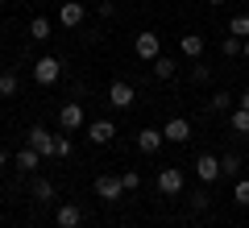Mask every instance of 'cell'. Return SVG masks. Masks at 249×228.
I'll return each instance as SVG.
<instances>
[{"instance_id": "obj_9", "label": "cell", "mask_w": 249, "mask_h": 228, "mask_svg": "<svg viewBox=\"0 0 249 228\" xmlns=\"http://www.w3.org/2000/svg\"><path fill=\"white\" fill-rule=\"evenodd\" d=\"M133 100H137V91H133V83H124V79H116L112 88H108V104L112 108H133Z\"/></svg>"}, {"instance_id": "obj_11", "label": "cell", "mask_w": 249, "mask_h": 228, "mask_svg": "<svg viewBox=\"0 0 249 228\" xmlns=\"http://www.w3.org/2000/svg\"><path fill=\"white\" fill-rule=\"evenodd\" d=\"M54 224H58V228H79L83 224V208H79V203H58Z\"/></svg>"}, {"instance_id": "obj_17", "label": "cell", "mask_w": 249, "mask_h": 228, "mask_svg": "<svg viewBox=\"0 0 249 228\" xmlns=\"http://www.w3.org/2000/svg\"><path fill=\"white\" fill-rule=\"evenodd\" d=\"M154 79H175V58H170V54H158V58H154Z\"/></svg>"}, {"instance_id": "obj_5", "label": "cell", "mask_w": 249, "mask_h": 228, "mask_svg": "<svg viewBox=\"0 0 249 228\" xmlns=\"http://www.w3.org/2000/svg\"><path fill=\"white\" fill-rule=\"evenodd\" d=\"M91 187H96V195H100L104 203H116V199L124 195V183H121V175H96V183H91Z\"/></svg>"}, {"instance_id": "obj_7", "label": "cell", "mask_w": 249, "mask_h": 228, "mask_svg": "<svg viewBox=\"0 0 249 228\" xmlns=\"http://www.w3.org/2000/svg\"><path fill=\"white\" fill-rule=\"evenodd\" d=\"M83 21H88V9H83L79 0H62V4H58V25H67V29H79Z\"/></svg>"}, {"instance_id": "obj_8", "label": "cell", "mask_w": 249, "mask_h": 228, "mask_svg": "<svg viewBox=\"0 0 249 228\" xmlns=\"http://www.w3.org/2000/svg\"><path fill=\"white\" fill-rule=\"evenodd\" d=\"M196 178H199L204 187H212L216 178H224V175H220V158H212V154H199V158H196Z\"/></svg>"}, {"instance_id": "obj_29", "label": "cell", "mask_w": 249, "mask_h": 228, "mask_svg": "<svg viewBox=\"0 0 249 228\" xmlns=\"http://www.w3.org/2000/svg\"><path fill=\"white\" fill-rule=\"evenodd\" d=\"M67 154H71V141L58 137V141H54V158H67Z\"/></svg>"}, {"instance_id": "obj_1", "label": "cell", "mask_w": 249, "mask_h": 228, "mask_svg": "<svg viewBox=\"0 0 249 228\" xmlns=\"http://www.w3.org/2000/svg\"><path fill=\"white\" fill-rule=\"evenodd\" d=\"M58 75H62V62L54 58V54H42V58L34 62V79L42 83V88H50V83H58Z\"/></svg>"}, {"instance_id": "obj_12", "label": "cell", "mask_w": 249, "mask_h": 228, "mask_svg": "<svg viewBox=\"0 0 249 228\" xmlns=\"http://www.w3.org/2000/svg\"><path fill=\"white\" fill-rule=\"evenodd\" d=\"M112 137H116V124L112 121H91L88 124V141H91V145H112Z\"/></svg>"}, {"instance_id": "obj_6", "label": "cell", "mask_w": 249, "mask_h": 228, "mask_svg": "<svg viewBox=\"0 0 249 228\" xmlns=\"http://www.w3.org/2000/svg\"><path fill=\"white\" fill-rule=\"evenodd\" d=\"M54 141H58V137H54V133H46L42 124H34V129L25 133V145H29V149H37L42 158H54Z\"/></svg>"}, {"instance_id": "obj_16", "label": "cell", "mask_w": 249, "mask_h": 228, "mask_svg": "<svg viewBox=\"0 0 249 228\" xmlns=\"http://www.w3.org/2000/svg\"><path fill=\"white\" fill-rule=\"evenodd\" d=\"M29 37H34V42H50V37H54V25H50L46 17H34V21H29Z\"/></svg>"}, {"instance_id": "obj_25", "label": "cell", "mask_w": 249, "mask_h": 228, "mask_svg": "<svg viewBox=\"0 0 249 228\" xmlns=\"http://www.w3.org/2000/svg\"><path fill=\"white\" fill-rule=\"evenodd\" d=\"M208 108H212V112H229V108H232V96H229V91H216V96L208 100Z\"/></svg>"}, {"instance_id": "obj_10", "label": "cell", "mask_w": 249, "mask_h": 228, "mask_svg": "<svg viewBox=\"0 0 249 228\" xmlns=\"http://www.w3.org/2000/svg\"><path fill=\"white\" fill-rule=\"evenodd\" d=\"M162 137H166V141H175V145L191 141V121H187V116H170V121L162 124Z\"/></svg>"}, {"instance_id": "obj_3", "label": "cell", "mask_w": 249, "mask_h": 228, "mask_svg": "<svg viewBox=\"0 0 249 228\" xmlns=\"http://www.w3.org/2000/svg\"><path fill=\"white\" fill-rule=\"evenodd\" d=\"M133 54H137L142 62H154V58L162 54V37L150 34V29H145V34H137V37H133Z\"/></svg>"}, {"instance_id": "obj_26", "label": "cell", "mask_w": 249, "mask_h": 228, "mask_svg": "<svg viewBox=\"0 0 249 228\" xmlns=\"http://www.w3.org/2000/svg\"><path fill=\"white\" fill-rule=\"evenodd\" d=\"M121 183H124V191H137V187H142V175H137V170H124Z\"/></svg>"}, {"instance_id": "obj_28", "label": "cell", "mask_w": 249, "mask_h": 228, "mask_svg": "<svg viewBox=\"0 0 249 228\" xmlns=\"http://www.w3.org/2000/svg\"><path fill=\"white\" fill-rule=\"evenodd\" d=\"M208 203H212V199H208V191H196V195H191V211H208Z\"/></svg>"}, {"instance_id": "obj_33", "label": "cell", "mask_w": 249, "mask_h": 228, "mask_svg": "<svg viewBox=\"0 0 249 228\" xmlns=\"http://www.w3.org/2000/svg\"><path fill=\"white\" fill-rule=\"evenodd\" d=\"M4 4H9V0H0V9H4Z\"/></svg>"}, {"instance_id": "obj_4", "label": "cell", "mask_w": 249, "mask_h": 228, "mask_svg": "<svg viewBox=\"0 0 249 228\" xmlns=\"http://www.w3.org/2000/svg\"><path fill=\"white\" fill-rule=\"evenodd\" d=\"M183 187H187V175L178 166H162L158 170V191L162 195H183Z\"/></svg>"}, {"instance_id": "obj_31", "label": "cell", "mask_w": 249, "mask_h": 228, "mask_svg": "<svg viewBox=\"0 0 249 228\" xmlns=\"http://www.w3.org/2000/svg\"><path fill=\"white\" fill-rule=\"evenodd\" d=\"M241 54H245V58H249V37H245V46H241Z\"/></svg>"}, {"instance_id": "obj_13", "label": "cell", "mask_w": 249, "mask_h": 228, "mask_svg": "<svg viewBox=\"0 0 249 228\" xmlns=\"http://www.w3.org/2000/svg\"><path fill=\"white\" fill-rule=\"evenodd\" d=\"M13 166H17L21 170V175H34V170L37 166H42V154H37V149H17V154H13Z\"/></svg>"}, {"instance_id": "obj_19", "label": "cell", "mask_w": 249, "mask_h": 228, "mask_svg": "<svg viewBox=\"0 0 249 228\" xmlns=\"http://www.w3.org/2000/svg\"><path fill=\"white\" fill-rule=\"evenodd\" d=\"M229 34H232V37H249V13H237V17H229Z\"/></svg>"}, {"instance_id": "obj_24", "label": "cell", "mask_w": 249, "mask_h": 228, "mask_svg": "<svg viewBox=\"0 0 249 228\" xmlns=\"http://www.w3.org/2000/svg\"><path fill=\"white\" fill-rule=\"evenodd\" d=\"M229 124H232V133H249V112H245V108H232Z\"/></svg>"}, {"instance_id": "obj_21", "label": "cell", "mask_w": 249, "mask_h": 228, "mask_svg": "<svg viewBox=\"0 0 249 228\" xmlns=\"http://www.w3.org/2000/svg\"><path fill=\"white\" fill-rule=\"evenodd\" d=\"M17 88H21L17 75L13 70H0V96H17Z\"/></svg>"}, {"instance_id": "obj_30", "label": "cell", "mask_w": 249, "mask_h": 228, "mask_svg": "<svg viewBox=\"0 0 249 228\" xmlns=\"http://www.w3.org/2000/svg\"><path fill=\"white\" fill-rule=\"evenodd\" d=\"M237 108H245V112H249V91H241V104Z\"/></svg>"}, {"instance_id": "obj_32", "label": "cell", "mask_w": 249, "mask_h": 228, "mask_svg": "<svg viewBox=\"0 0 249 228\" xmlns=\"http://www.w3.org/2000/svg\"><path fill=\"white\" fill-rule=\"evenodd\" d=\"M208 4H224V0H208Z\"/></svg>"}, {"instance_id": "obj_18", "label": "cell", "mask_w": 249, "mask_h": 228, "mask_svg": "<svg viewBox=\"0 0 249 228\" xmlns=\"http://www.w3.org/2000/svg\"><path fill=\"white\" fill-rule=\"evenodd\" d=\"M220 175L224 178H241V158H237V154H224V158H220Z\"/></svg>"}, {"instance_id": "obj_15", "label": "cell", "mask_w": 249, "mask_h": 228, "mask_svg": "<svg viewBox=\"0 0 249 228\" xmlns=\"http://www.w3.org/2000/svg\"><path fill=\"white\" fill-rule=\"evenodd\" d=\"M178 50H183V58H199L204 54V34H183L178 37Z\"/></svg>"}, {"instance_id": "obj_2", "label": "cell", "mask_w": 249, "mask_h": 228, "mask_svg": "<svg viewBox=\"0 0 249 228\" xmlns=\"http://www.w3.org/2000/svg\"><path fill=\"white\" fill-rule=\"evenodd\" d=\"M58 124H62V133H79L83 124H88V116H83V104H79V100H71V104L58 108Z\"/></svg>"}, {"instance_id": "obj_20", "label": "cell", "mask_w": 249, "mask_h": 228, "mask_svg": "<svg viewBox=\"0 0 249 228\" xmlns=\"http://www.w3.org/2000/svg\"><path fill=\"white\" fill-rule=\"evenodd\" d=\"M232 199H237L241 208H249V178H245V175L232 178Z\"/></svg>"}, {"instance_id": "obj_27", "label": "cell", "mask_w": 249, "mask_h": 228, "mask_svg": "<svg viewBox=\"0 0 249 228\" xmlns=\"http://www.w3.org/2000/svg\"><path fill=\"white\" fill-rule=\"evenodd\" d=\"M208 79H212V67H191V83H199V88H204Z\"/></svg>"}, {"instance_id": "obj_22", "label": "cell", "mask_w": 249, "mask_h": 228, "mask_svg": "<svg viewBox=\"0 0 249 228\" xmlns=\"http://www.w3.org/2000/svg\"><path fill=\"white\" fill-rule=\"evenodd\" d=\"M34 199H42V203L54 199V183L50 178H34Z\"/></svg>"}, {"instance_id": "obj_23", "label": "cell", "mask_w": 249, "mask_h": 228, "mask_svg": "<svg viewBox=\"0 0 249 228\" xmlns=\"http://www.w3.org/2000/svg\"><path fill=\"white\" fill-rule=\"evenodd\" d=\"M241 46H245V37H224V42H220V54H224V58H237V54H241Z\"/></svg>"}, {"instance_id": "obj_14", "label": "cell", "mask_w": 249, "mask_h": 228, "mask_svg": "<svg viewBox=\"0 0 249 228\" xmlns=\"http://www.w3.org/2000/svg\"><path fill=\"white\" fill-rule=\"evenodd\" d=\"M162 141H166L162 129H142V133H137V149H142V154H158Z\"/></svg>"}]
</instances>
